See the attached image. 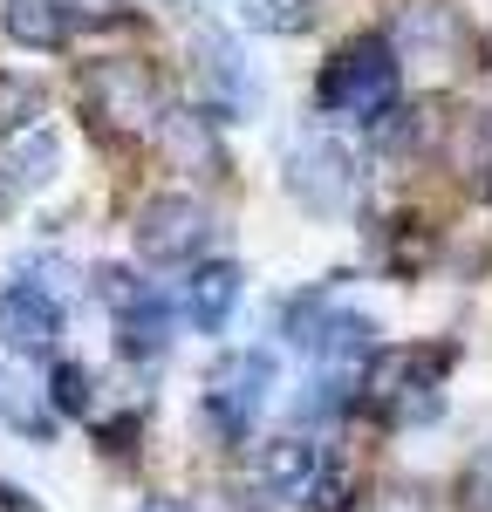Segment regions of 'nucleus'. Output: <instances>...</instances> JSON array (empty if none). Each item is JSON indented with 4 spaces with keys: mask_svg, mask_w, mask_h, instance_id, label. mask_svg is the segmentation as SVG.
<instances>
[{
    "mask_svg": "<svg viewBox=\"0 0 492 512\" xmlns=\"http://www.w3.org/2000/svg\"><path fill=\"white\" fill-rule=\"evenodd\" d=\"M458 349L451 342H404V349H376L363 369V403L383 424H431L445 410V376Z\"/></svg>",
    "mask_w": 492,
    "mask_h": 512,
    "instance_id": "1",
    "label": "nucleus"
},
{
    "mask_svg": "<svg viewBox=\"0 0 492 512\" xmlns=\"http://www.w3.org/2000/svg\"><path fill=\"white\" fill-rule=\"evenodd\" d=\"M404 96V62L390 35H356L328 55V69L315 76V103L328 117H349V123H383Z\"/></svg>",
    "mask_w": 492,
    "mask_h": 512,
    "instance_id": "2",
    "label": "nucleus"
},
{
    "mask_svg": "<svg viewBox=\"0 0 492 512\" xmlns=\"http://www.w3.org/2000/svg\"><path fill=\"white\" fill-rule=\"evenodd\" d=\"M164 110H171V103H164L158 76H151L144 62L110 55V62H89V69H82V117H89V130H103V137H117V144L158 137Z\"/></svg>",
    "mask_w": 492,
    "mask_h": 512,
    "instance_id": "3",
    "label": "nucleus"
},
{
    "mask_svg": "<svg viewBox=\"0 0 492 512\" xmlns=\"http://www.w3.org/2000/svg\"><path fill=\"white\" fill-rule=\"evenodd\" d=\"M281 185H287V198H294L301 212L342 219V212H356L363 164H356V151H349L335 130H301V137L281 151Z\"/></svg>",
    "mask_w": 492,
    "mask_h": 512,
    "instance_id": "4",
    "label": "nucleus"
},
{
    "mask_svg": "<svg viewBox=\"0 0 492 512\" xmlns=\"http://www.w3.org/2000/svg\"><path fill=\"white\" fill-rule=\"evenodd\" d=\"M281 335L294 342V349L315 355V369H369V355L383 349V342H376V321H369L363 308H342L328 287L287 301Z\"/></svg>",
    "mask_w": 492,
    "mask_h": 512,
    "instance_id": "5",
    "label": "nucleus"
},
{
    "mask_svg": "<svg viewBox=\"0 0 492 512\" xmlns=\"http://www.w3.org/2000/svg\"><path fill=\"white\" fill-rule=\"evenodd\" d=\"M267 396H274V355L267 349H233V355L212 362L205 396H199V417L226 437V444H240V437L253 431V417L267 410Z\"/></svg>",
    "mask_w": 492,
    "mask_h": 512,
    "instance_id": "6",
    "label": "nucleus"
},
{
    "mask_svg": "<svg viewBox=\"0 0 492 512\" xmlns=\"http://www.w3.org/2000/svg\"><path fill=\"white\" fill-rule=\"evenodd\" d=\"M137 260H151V267H185V260H199L205 239H212V212H205V198L192 192H158L137 205Z\"/></svg>",
    "mask_w": 492,
    "mask_h": 512,
    "instance_id": "7",
    "label": "nucleus"
},
{
    "mask_svg": "<svg viewBox=\"0 0 492 512\" xmlns=\"http://www.w3.org/2000/svg\"><path fill=\"white\" fill-rule=\"evenodd\" d=\"M192 62H199V89H205V117H246L260 103V82H253V62L246 48L226 28L205 21L192 35Z\"/></svg>",
    "mask_w": 492,
    "mask_h": 512,
    "instance_id": "8",
    "label": "nucleus"
},
{
    "mask_svg": "<svg viewBox=\"0 0 492 512\" xmlns=\"http://www.w3.org/2000/svg\"><path fill=\"white\" fill-rule=\"evenodd\" d=\"M390 48L397 62H417V69H451L465 55V21L451 0H410L390 28Z\"/></svg>",
    "mask_w": 492,
    "mask_h": 512,
    "instance_id": "9",
    "label": "nucleus"
},
{
    "mask_svg": "<svg viewBox=\"0 0 492 512\" xmlns=\"http://www.w3.org/2000/svg\"><path fill=\"white\" fill-rule=\"evenodd\" d=\"M0 342L14 355H48L62 342V301H48L41 287H7L0 294Z\"/></svg>",
    "mask_w": 492,
    "mask_h": 512,
    "instance_id": "10",
    "label": "nucleus"
},
{
    "mask_svg": "<svg viewBox=\"0 0 492 512\" xmlns=\"http://www.w3.org/2000/svg\"><path fill=\"white\" fill-rule=\"evenodd\" d=\"M158 151L171 158V171H185V178H219V171H226V144H219V130H212L205 110H164Z\"/></svg>",
    "mask_w": 492,
    "mask_h": 512,
    "instance_id": "11",
    "label": "nucleus"
},
{
    "mask_svg": "<svg viewBox=\"0 0 492 512\" xmlns=\"http://www.w3.org/2000/svg\"><path fill=\"white\" fill-rule=\"evenodd\" d=\"M322 472V451L308 437H267L253 451V485L274 492V499H308V485Z\"/></svg>",
    "mask_w": 492,
    "mask_h": 512,
    "instance_id": "12",
    "label": "nucleus"
},
{
    "mask_svg": "<svg viewBox=\"0 0 492 512\" xmlns=\"http://www.w3.org/2000/svg\"><path fill=\"white\" fill-rule=\"evenodd\" d=\"M0 28L21 41V48H41V55H55V48H69L82 28V14L69 0H0Z\"/></svg>",
    "mask_w": 492,
    "mask_h": 512,
    "instance_id": "13",
    "label": "nucleus"
},
{
    "mask_svg": "<svg viewBox=\"0 0 492 512\" xmlns=\"http://www.w3.org/2000/svg\"><path fill=\"white\" fill-rule=\"evenodd\" d=\"M240 294H246V274L233 260H205V267H192V280H185V321L205 328V335H219V328L233 321V308H240Z\"/></svg>",
    "mask_w": 492,
    "mask_h": 512,
    "instance_id": "14",
    "label": "nucleus"
},
{
    "mask_svg": "<svg viewBox=\"0 0 492 512\" xmlns=\"http://www.w3.org/2000/svg\"><path fill=\"white\" fill-rule=\"evenodd\" d=\"M171 301H164L158 287H144L130 308H117V349L130 355V362H158L164 349H171Z\"/></svg>",
    "mask_w": 492,
    "mask_h": 512,
    "instance_id": "15",
    "label": "nucleus"
},
{
    "mask_svg": "<svg viewBox=\"0 0 492 512\" xmlns=\"http://www.w3.org/2000/svg\"><path fill=\"white\" fill-rule=\"evenodd\" d=\"M0 424H14V431L35 437V444L55 437V410H48V396H41L21 369H7V362H0Z\"/></svg>",
    "mask_w": 492,
    "mask_h": 512,
    "instance_id": "16",
    "label": "nucleus"
},
{
    "mask_svg": "<svg viewBox=\"0 0 492 512\" xmlns=\"http://www.w3.org/2000/svg\"><path fill=\"white\" fill-rule=\"evenodd\" d=\"M356 403H363V369H315L294 410L315 417V424H328V417H349Z\"/></svg>",
    "mask_w": 492,
    "mask_h": 512,
    "instance_id": "17",
    "label": "nucleus"
},
{
    "mask_svg": "<svg viewBox=\"0 0 492 512\" xmlns=\"http://www.w3.org/2000/svg\"><path fill=\"white\" fill-rule=\"evenodd\" d=\"M48 171H55V137L35 130L14 158L0 164V205H7V198H21V192H35V185H48Z\"/></svg>",
    "mask_w": 492,
    "mask_h": 512,
    "instance_id": "18",
    "label": "nucleus"
},
{
    "mask_svg": "<svg viewBox=\"0 0 492 512\" xmlns=\"http://www.w3.org/2000/svg\"><path fill=\"white\" fill-rule=\"evenodd\" d=\"M41 110H48L41 82H35V76H14V69H0V137H21V130H35Z\"/></svg>",
    "mask_w": 492,
    "mask_h": 512,
    "instance_id": "19",
    "label": "nucleus"
},
{
    "mask_svg": "<svg viewBox=\"0 0 492 512\" xmlns=\"http://www.w3.org/2000/svg\"><path fill=\"white\" fill-rule=\"evenodd\" d=\"M240 14L260 35H308L315 28V0H240Z\"/></svg>",
    "mask_w": 492,
    "mask_h": 512,
    "instance_id": "20",
    "label": "nucleus"
},
{
    "mask_svg": "<svg viewBox=\"0 0 492 512\" xmlns=\"http://www.w3.org/2000/svg\"><path fill=\"white\" fill-rule=\"evenodd\" d=\"M451 512H492V451H472L451 478Z\"/></svg>",
    "mask_w": 492,
    "mask_h": 512,
    "instance_id": "21",
    "label": "nucleus"
},
{
    "mask_svg": "<svg viewBox=\"0 0 492 512\" xmlns=\"http://www.w3.org/2000/svg\"><path fill=\"white\" fill-rule=\"evenodd\" d=\"M48 410H69V417H96L89 376H82L76 362H55V376H48Z\"/></svg>",
    "mask_w": 492,
    "mask_h": 512,
    "instance_id": "22",
    "label": "nucleus"
},
{
    "mask_svg": "<svg viewBox=\"0 0 492 512\" xmlns=\"http://www.w3.org/2000/svg\"><path fill=\"white\" fill-rule=\"evenodd\" d=\"M349 492H356V472H349V465H322L315 485H308V506L315 512H349Z\"/></svg>",
    "mask_w": 492,
    "mask_h": 512,
    "instance_id": "23",
    "label": "nucleus"
},
{
    "mask_svg": "<svg viewBox=\"0 0 492 512\" xmlns=\"http://www.w3.org/2000/svg\"><path fill=\"white\" fill-rule=\"evenodd\" d=\"M363 512H431V506H424V492H410V485H390V492H376Z\"/></svg>",
    "mask_w": 492,
    "mask_h": 512,
    "instance_id": "24",
    "label": "nucleus"
},
{
    "mask_svg": "<svg viewBox=\"0 0 492 512\" xmlns=\"http://www.w3.org/2000/svg\"><path fill=\"white\" fill-rule=\"evenodd\" d=\"M137 512H199V499H144Z\"/></svg>",
    "mask_w": 492,
    "mask_h": 512,
    "instance_id": "25",
    "label": "nucleus"
},
{
    "mask_svg": "<svg viewBox=\"0 0 492 512\" xmlns=\"http://www.w3.org/2000/svg\"><path fill=\"white\" fill-rule=\"evenodd\" d=\"M0 512H41V506H28V492H14V485H0Z\"/></svg>",
    "mask_w": 492,
    "mask_h": 512,
    "instance_id": "26",
    "label": "nucleus"
},
{
    "mask_svg": "<svg viewBox=\"0 0 492 512\" xmlns=\"http://www.w3.org/2000/svg\"><path fill=\"white\" fill-rule=\"evenodd\" d=\"M486 205H492V158H486Z\"/></svg>",
    "mask_w": 492,
    "mask_h": 512,
    "instance_id": "27",
    "label": "nucleus"
}]
</instances>
